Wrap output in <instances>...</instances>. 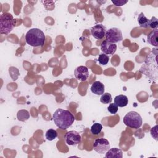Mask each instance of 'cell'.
<instances>
[{"label": "cell", "mask_w": 158, "mask_h": 158, "mask_svg": "<svg viewBox=\"0 0 158 158\" xmlns=\"http://www.w3.org/2000/svg\"><path fill=\"white\" fill-rule=\"evenodd\" d=\"M148 27L153 30L157 28L158 27V19L155 17H152L148 22Z\"/></svg>", "instance_id": "obj_22"}, {"label": "cell", "mask_w": 158, "mask_h": 158, "mask_svg": "<svg viewBox=\"0 0 158 158\" xmlns=\"http://www.w3.org/2000/svg\"><path fill=\"white\" fill-rule=\"evenodd\" d=\"M158 28L153 30L147 36V41L152 46L157 48Z\"/></svg>", "instance_id": "obj_14"}, {"label": "cell", "mask_w": 158, "mask_h": 158, "mask_svg": "<svg viewBox=\"0 0 158 158\" xmlns=\"http://www.w3.org/2000/svg\"><path fill=\"white\" fill-rule=\"evenodd\" d=\"M157 56V48H153L147 56L139 70L141 73L154 81H157L158 78Z\"/></svg>", "instance_id": "obj_1"}, {"label": "cell", "mask_w": 158, "mask_h": 158, "mask_svg": "<svg viewBox=\"0 0 158 158\" xmlns=\"http://www.w3.org/2000/svg\"><path fill=\"white\" fill-rule=\"evenodd\" d=\"M112 2L116 6H122L128 2V1L124 0H112Z\"/></svg>", "instance_id": "obj_25"}, {"label": "cell", "mask_w": 158, "mask_h": 158, "mask_svg": "<svg viewBox=\"0 0 158 158\" xmlns=\"http://www.w3.org/2000/svg\"><path fill=\"white\" fill-rule=\"evenodd\" d=\"M93 149L99 154H104L110 149V144L105 138H98L95 139L93 144Z\"/></svg>", "instance_id": "obj_7"}, {"label": "cell", "mask_w": 158, "mask_h": 158, "mask_svg": "<svg viewBox=\"0 0 158 158\" xmlns=\"http://www.w3.org/2000/svg\"><path fill=\"white\" fill-rule=\"evenodd\" d=\"M106 31V27L102 24H96L91 28L92 36L97 40H101L103 38Z\"/></svg>", "instance_id": "obj_9"}, {"label": "cell", "mask_w": 158, "mask_h": 158, "mask_svg": "<svg viewBox=\"0 0 158 158\" xmlns=\"http://www.w3.org/2000/svg\"><path fill=\"white\" fill-rule=\"evenodd\" d=\"M157 127H158V125H156L154 127L151 128L150 131L151 136L153 138H154L156 141H157Z\"/></svg>", "instance_id": "obj_24"}, {"label": "cell", "mask_w": 158, "mask_h": 158, "mask_svg": "<svg viewBox=\"0 0 158 158\" xmlns=\"http://www.w3.org/2000/svg\"><path fill=\"white\" fill-rule=\"evenodd\" d=\"M75 78L80 81H85L89 77V71L86 66H78L77 67L74 72Z\"/></svg>", "instance_id": "obj_10"}, {"label": "cell", "mask_w": 158, "mask_h": 158, "mask_svg": "<svg viewBox=\"0 0 158 158\" xmlns=\"http://www.w3.org/2000/svg\"><path fill=\"white\" fill-rule=\"evenodd\" d=\"M104 84L99 81H94L91 86V92L96 95H102L104 93Z\"/></svg>", "instance_id": "obj_12"}, {"label": "cell", "mask_w": 158, "mask_h": 158, "mask_svg": "<svg viewBox=\"0 0 158 158\" xmlns=\"http://www.w3.org/2000/svg\"><path fill=\"white\" fill-rule=\"evenodd\" d=\"M114 103L118 107H125L128 103V99L127 96L123 94H120L115 97Z\"/></svg>", "instance_id": "obj_15"}, {"label": "cell", "mask_w": 158, "mask_h": 158, "mask_svg": "<svg viewBox=\"0 0 158 158\" xmlns=\"http://www.w3.org/2000/svg\"><path fill=\"white\" fill-rule=\"evenodd\" d=\"M46 36L43 31L36 28L29 30L25 35V41L28 44L33 47L43 46L44 44Z\"/></svg>", "instance_id": "obj_3"}, {"label": "cell", "mask_w": 158, "mask_h": 158, "mask_svg": "<svg viewBox=\"0 0 158 158\" xmlns=\"http://www.w3.org/2000/svg\"><path fill=\"white\" fill-rule=\"evenodd\" d=\"M98 60L100 64L105 65L108 64V62L109 61V57L107 54H105L104 53L101 54L99 56Z\"/></svg>", "instance_id": "obj_21"}, {"label": "cell", "mask_w": 158, "mask_h": 158, "mask_svg": "<svg viewBox=\"0 0 158 158\" xmlns=\"http://www.w3.org/2000/svg\"><path fill=\"white\" fill-rule=\"evenodd\" d=\"M52 118L56 125L61 130L69 128L75 121L74 115L68 110L57 109L52 115Z\"/></svg>", "instance_id": "obj_2"}, {"label": "cell", "mask_w": 158, "mask_h": 158, "mask_svg": "<svg viewBox=\"0 0 158 158\" xmlns=\"http://www.w3.org/2000/svg\"><path fill=\"white\" fill-rule=\"evenodd\" d=\"M105 157L106 158L110 157H115V158H122L123 154L122 151L120 149L117 148H113L109 149L106 152Z\"/></svg>", "instance_id": "obj_13"}, {"label": "cell", "mask_w": 158, "mask_h": 158, "mask_svg": "<svg viewBox=\"0 0 158 158\" xmlns=\"http://www.w3.org/2000/svg\"><path fill=\"white\" fill-rule=\"evenodd\" d=\"M138 22L140 27L148 28L149 19L145 16V15L143 12H141L139 14L138 17Z\"/></svg>", "instance_id": "obj_17"}, {"label": "cell", "mask_w": 158, "mask_h": 158, "mask_svg": "<svg viewBox=\"0 0 158 158\" xmlns=\"http://www.w3.org/2000/svg\"><path fill=\"white\" fill-rule=\"evenodd\" d=\"M17 118L19 121L25 122L30 118V114L25 109H21L17 112Z\"/></svg>", "instance_id": "obj_16"}, {"label": "cell", "mask_w": 158, "mask_h": 158, "mask_svg": "<svg viewBox=\"0 0 158 158\" xmlns=\"http://www.w3.org/2000/svg\"><path fill=\"white\" fill-rule=\"evenodd\" d=\"M14 27V20L12 15L4 12L0 16V33L8 35Z\"/></svg>", "instance_id": "obj_4"}, {"label": "cell", "mask_w": 158, "mask_h": 158, "mask_svg": "<svg viewBox=\"0 0 158 158\" xmlns=\"http://www.w3.org/2000/svg\"><path fill=\"white\" fill-rule=\"evenodd\" d=\"M58 133L56 130L54 129H49L46 132V138L48 141H52L57 137Z\"/></svg>", "instance_id": "obj_18"}, {"label": "cell", "mask_w": 158, "mask_h": 158, "mask_svg": "<svg viewBox=\"0 0 158 158\" xmlns=\"http://www.w3.org/2000/svg\"><path fill=\"white\" fill-rule=\"evenodd\" d=\"M105 36L107 41L112 43L115 44L123 40L122 31L119 28L115 27L111 28L107 30Z\"/></svg>", "instance_id": "obj_6"}, {"label": "cell", "mask_w": 158, "mask_h": 158, "mask_svg": "<svg viewBox=\"0 0 158 158\" xmlns=\"http://www.w3.org/2000/svg\"><path fill=\"white\" fill-rule=\"evenodd\" d=\"M65 141L67 144L69 146H75L80 143L81 136L77 131L71 130L65 133Z\"/></svg>", "instance_id": "obj_8"}, {"label": "cell", "mask_w": 158, "mask_h": 158, "mask_svg": "<svg viewBox=\"0 0 158 158\" xmlns=\"http://www.w3.org/2000/svg\"><path fill=\"white\" fill-rule=\"evenodd\" d=\"M102 129V125L99 123H94L91 127V132L93 135H99Z\"/></svg>", "instance_id": "obj_19"}, {"label": "cell", "mask_w": 158, "mask_h": 158, "mask_svg": "<svg viewBox=\"0 0 158 158\" xmlns=\"http://www.w3.org/2000/svg\"><path fill=\"white\" fill-rule=\"evenodd\" d=\"M112 101V96L109 93H104L100 98V101L103 104L110 103Z\"/></svg>", "instance_id": "obj_20"}, {"label": "cell", "mask_w": 158, "mask_h": 158, "mask_svg": "<svg viewBox=\"0 0 158 158\" xmlns=\"http://www.w3.org/2000/svg\"><path fill=\"white\" fill-rule=\"evenodd\" d=\"M118 107L115 104V103H111L107 107V110L111 114H115L117 111Z\"/></svg>", "instance_id": "obj_23"}, {"label": "cell", "mask_w": 158, "mask_h": 158, "mask_svg": "<svg viewBox=\"0 0 158 158\" xmlns=\"http://www.w3.org/2000/svg\"><path fill=\"white\" fill-rule=\"evenodd\" d=\"M101 50L105 54L113 55L117 50V44L104 40L101 44Z\"/></svg>", "instance_id": "obj_11"}, {"label": "cell", "mask_w": 158, "mask_h": 158, "mask_svg": "<svg viewBox=\"0 0 158 158\" xmlns=\"http://www.w3.org/2000/svg\"><path fill=\"white\" fill-rule=\"evenodd\" d=\"M123 122L126 126L135 129L140 128L143 123V120L140 114L135 111L128 112L124 116Z\"/></svg>", "instance_id": "obj_5"}]
</instances>
